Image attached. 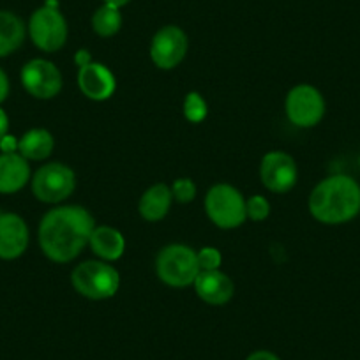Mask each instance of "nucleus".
Masks as SVG:
<instances>
[{"label": "nucleus", "mask_w": 360, "mask_h": 360, "mask_svg": "<svg viewBox=\"0 0 360 360\" xmlns=\"http://www.w3.org/2000/svg\"><path fill=\"white\" fill-rule=\"evenodd\" d=\"M55 140L50 131L30 129L18 141L20 154L30 161H43L53 152Z\"/></svg>", "instance_id": "nucleus-18"}, {"label": "nucleus", "mask_w": 360, "mask_h": 360, "mask_svg": "<svg viewBox=\"0 0 360 360\" xmlns=\"http://www.w3.org/2000/svg\"><path fill=\"white\" fill-rule=\"evenodd\" d=\"M245 210H248L249 219L259 223V221L269 217L270 203L269 200L263 198V196H252V198H249L248 202H245Z\"/></svg>", "instance_id": "nucleus-23"}, {"label": "nucleus", "mask_w": 360, "mask_h": 360, "mask_svg": "<svg viewBox=\"0 0 360 360\" xmlns=\"http://www.w3.org/2000/svg\"><path fill=\"white\" fill-rule=\"evenodd\" d=\"M155 272L165 285L186 288L195 285V279L202 270L196 251L184 244H169L159 251L155 258Z\"/></svg>", "instance_id": "nucleus-3"}, {"label": "nucleus", "mask_w": 360, "mask_h": 360, "mask_svg": "<svg viewBox=\"0 0 360 360\" xmlns=\"http://www.w3.org/2000/svg\"><path fill=\"white\" fill-rule=\"evenodd\" d=\"M25 39V25L16 15L0 11V57L13 53Z\"/></svg>", "instance_id": "nucleus-19"}, {"label": "nucleus", "mask_w": 360, "mask_h": 360, "mask_svg": "<svg viewBox=\"0 0 360 360\" xmlns=\"http://www.w3.org/2000/svg\"><path fill=\"white\" fill-rule=\"evenodd\" d=\"M173 200L179 203H189L196 196V186L191 179H176L172 186Z\"/></svg>", "instance_id": "nucleus-22"}, {"label": "nucleus", "mask_w": 360, "mask_h": 360, "mask_svg": "<svg viewBox=\"0 0 360 360\" xmlns=\"http://www.w3.org/2000/svg\"><path fill=\"white\" fill-rule=\"evenodd\" d=\"M245 360H281V359H279L276 353L265 352V349H259V352L251 353V355H249Z\"/></svg>", "instance_id": "nucleus-25"}, {"label": "nucleus", "mask_w": 360, "mask_h": 360, "mask_svg": "<svg viewBox=\"0 0 360 360\" xmlns=\"http://www.w3.org/2000/svg\"><path fill=\"white\" fill-rule=\"evenodd\" d=\"M309 212L323 224H342L360 212V186L348 175L327 176L311 191Z\"/></svg>", "instance_id": "nucleus-2"}, {"label": "nucleus", "mask_w": 360, "mask_h": 360, "mask_svg": "<svg viewBox=\"0 0 360 360\" xmlns=\"http://www.w3.org/2000/svg\"><path fill=\"white\" fill-rule=\"evenodd\" d=\"M196 295L210 306H224L235 293V285L230 276L221 270H202L195 279Z\"/></svg>", "instance_id": "nucleus-14"}, {"label": "nucleus", "mask_w": 360, "mask_h": 360, "mask_svg": "<svg viewBox=\"0 0 360 360\" xmlns=\"http://www.w3.org/2000/svg\"><path fill=\"white\" fill-rule=\"evenodd\" d=\"M297 162L290 154L281 150L269 152L259 165L262 184L272 193H288L297 184Z\"/></svg>", "instance_id": "nucleus-11"}, {"label": "nucleus", "mask_w": 360, "mask_h": 360, "mask_svg": "<svg viewBox=\"0 0 360 360\" xmlns=\"http://www.w3.org/2000/svg\"><path fill=\"white\" fill-rule=\"evenodd\" d=\"M8 127H9V119L6 115V112L0 108V141L4 140L6 134H8Z\"/></svg>", "instance_id": "nucleus-27"}, {"label": "nucleus", "mask_w": 360, "mask_h": 360, "mask_svg": "<svg viewBox=\"0 0 360 360\" xmlns=\"http://www.w3.org/2000/svg\"><path fill=\"white\" fill-rule=\"evenodd\" d=\"M207 113H209V106L207 101L198 94V92H189L184 99V115L189 122L198 124L205 120Z\"/></svg>", "instance_id": "nucleus-21"}, {"label": "nucleus", "mask_w": 360, "mask_h": 360, "mask_svg": "<svg viewBox=\"0 0 360 360\" xmlns=\"http://www.w3.org/2000/svg\"><path fill=\"white\" fill-rule=\"evenodd\" d=\"M30 179V168L27 159L16 152H6L0 155V193L13 195L25 188Z\"/></svg>", "instance_id": "nucleus-15"}, {"label": "nucleus", "mask_w": 360, "mask_h": 360, "mask_svg": "<svg viewBox=\"0 0 360 360\" xmlns=\"http://www.w3.org/2000/svg\"><path fill=\"white\" fill-rule=\"evenodd\" d=\"M105 4L108 6H113V8H124V6H127L131 2V0H103Z\"/></svg>", "instance_id": "nucleus-28"}, {"label": "nucleus", "mask_w": 360, "mask_h": 360, "mask_svg": "<svg viewBox=\"0 0 360 360\" xmlns=\"http://www.w3.org/2000/svg\"><path fill=\"white\" fill-rule=\"evenodd\" d=\"M189 41L180 27L166 25L155 32L150 43V58L159 69L176 68L188 53Z\"/></svg>", "instance_id": "nucleus-9"}, {"label": "nucleus", "mask_w": 360, "mask_h": 360, "mask_svg": "<svg viewBox=\"0 0 360 360\" xmlns=\"http://www.w3.org/2000/svg\"><path fill=\"white\" fill-rule=\"evenodd\" d=\"M205 212L216 226L233 230L248 219L245 200L237 188L230 184H216L205 196Z\"/></svg>", "instance_id": "nucleus-5"}, {"label": "nucleus", "mask_w": 360, "mask_h": 360, "mask_svg": "<svg viewBox=\"0 0 360 360\" xmlns=\"http://www.w3.org/2000/svg\"><path fill=\"white\" fill-rule=\"evenodd\" d=\"M9 94V79L2 69H0V103L4 101Z\"/></svg>", "instance_id": "nucleus-26"}, {"label": "nucleus", "mask_w": 360, "mask_h": 360, "mask_svg": "<svg viewBox=\"0 0 360 360\" xmlns=\"http://www.w3.org/2000/svg\"><path fill=\"white\" fill-rule=\"evenodd\" d=\"M196 256H198L200 270H219L221 262H223V256H221L219 249L210 248V245L196 251Z\"/></svg>", "instance_id": "nucleus-24"}, {"label": "nucleus", "mask_w": 360, "mask_h": 360, "mask_svg": "<svg viewBox=\"0 0 360 360\" xmlns=\"http://www.w3.org/2000/svg\"><path fill=\"white\" fill-rule=\"evenodd\" d=\"M78 86L85 98L92 101H106L113 96L117 89V82L113 72L99 62H89L79 65Z\"/></svg>", "instance_id": "nucleus-12"}, {"label": "nucleus", "mask_w": 360, "mask_h": 360, "mask_svg": "<svg viewBox=\"0 0 360 360\" xmlns=\"http://www.w3.org/2000/svg\"><path fill=\"white\" fill-rule=\"evenodd\" d=\"M89 245L101 259L115 262V259L122 258L124 251H126V238L117 228L96 226L90 235Z\"/></svg>", "instance_id": "nucleus-16"}, {"label": "nucleus", "mask_w": 360, "mask_h": 360, "mask_svg": "<svg viewBox=\"0 0 360 360\" xmlns=\"http://www.w3.org/2000/svg\"><path fill=\"white\" fill-rule=\"evenodd\" d=\"M172 202V188H168L166 184H154L141 195L138 210H140L141 217L145 221L155 223V221H161L169 212Z\"/></svg>", "instance_id": "nucleus-17"}, {"label": "nucleus", "mask_w": 360, "mask_h": 360, "mask_svg": "<svg viewBox=\"0 0 360 360\" xmlns=\"http://www.w3.org/2000/svg\"><path fill=\"white\" fill-rule=\"evenodd\" d=\"M286 115L297 127H314L325 115V99L313 85H297L286 96Z\"/></svg>", "instance_id": "nucleus-8"}, {"label": "nucleus", "mask_w": 360, "mask_h": 360, "mask_svg": "<svg viewBox=\"0 0 360 360\" xmlns=\"http://www.w3.org/2000/svg\"><path fill=\"white\" fill-rule=\"evenodd\" d=\"M29 245V228L16 214L0 216V258L15 259L25 252Z\"/></svg>", "instance_id": "nucleus-13"}, {"label": "nucleus", "mask_w": 360, "mask_h": 360, "mask_svg": "<svg viewBox=\"0 0 360 360\" xmlns=\"http://www.w3.org/2000/svg\"><path fill=\"white\" fill-rule=\"evenodd\" d=\"M22 83L34 98L53 99L62 90V75L53 62L34 58L23 65Z\"/></svg>", "instance_id": "nucleus-10"}, {"label": "nucleus", "mask_w": 360, "mask_h": 360, "mask_svg": "<svg viewBox=\"0 0 360 360\" xmlns=\"http://www.w3.org/2000/svg\"><path fill=\"white\" fill-rule=\"evenodd\" d=\"M76 188V175L68 165L48 162L41 166L32 179V191L44 203H60L72 195Z\"/></svg>", "instance_id": "nucleus-6"}, {"label": "nucleus", "mask_w": 360, "mask_h": 360, "mask_svg": "<svg viewBox=\"0 0 360 360\" xmlns=\"http://www.w3.org/2000/svg\"><path fill=\"white\" fill-rule=\"evenodd\" d=\"M94 228V217L83 207H57L41 221L39 245L51 262L68 263L89 244Z\"/></svg>", "instance_id": "nucleus-1"}, {"label": "nucleus", "mask_w": 360, "mask_h": 360, "mask_svg": "<svg viewBox=\"0 0 360 360\" xmlns=\"http://www.w3.org/2000/svg\"><path fill=\"white\" fill-rule=\"evenodd\" d=\"M29 34L39 50L58 51L68 41V22L57 8L44 6L30 16Z\"/></svg>", "instance_id": "nucleus-7"}, {"label": "nucleus", "mask_w": 360, "mask_h": 360, "mask_svg": "<svg viewBox=\"0 0 360 360\" xmlns=\"http://www.w3.org/2000/svg\"><path fill=\"white\" fill-rule=\"evenodd\" d=\"M122 27V13L119 8L103 4L98 11L92 15V29L98 36L112 37Z\"/></svg>", "instance_id": "nucleus-20"}, {"label": "nucleus", "mask_w": 360, "mask_h": 360, "mask_svg": "<svg viewBox=\"0 0 360 360\" xmlns=\"http://www.w3.org/2000/svg\"><path fill=\"white\" fill-rule=\"evenodd\" d=\"M71 283L82 297L105 300L115 295L120 288L119 270L101 259H89L72 270Z\"/></svg>", "instance_id": "nucleus-4"}]
</instances>
